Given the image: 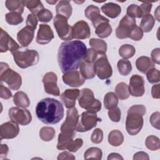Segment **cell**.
I'll list each match as a JSON object with an SVG mask.
<instances>
[{
    "mask_svg": "<svg viewBox=\"0 0 160 160\" xmlns=\"http://www.w3.org/2000/svg\"><path fill=\"white\" fill-rule=\"evenodd\" d=\"M87 48L85 44L78 40L66 41L61 44L58 52L59 66L64 74L77 70L84 60Z\"/></svg>",
    "mask_w": 160,
    "mask_h": 160,
    "instance_id": "1",
    "label": "cell"
},
{
    "mask_svg": "<svg viewBox=\"0 0 160 160\" xmlns=\"http://www.w3.org/2000/svg\"><path fill=\"white\" fill-rule=\"evenodd\" d=\"M64 108L58 100L46 98L41 100L36 107V114L41 122L46 124L59 122L64 117Z\"/></svg>",
    "mask_w": 160,
    "mask_h": 160,
    "instance_id": "2",
    "label": "cell"
},
{
    "mask_svg": "<svg viewBox=\"0 0 160 160\" xmlns=\"http://www.w3.org/2000/svg\"><path fill=\"white\" fill-rule=\"evenodd\" d=\"M146 109L143 105H133L128 111L126 120V129L128 133L131 136L138 134L143 126V116Z\"/></svg>",
    "mask_w": 160,
    "mask_h": 160,
    "instance_id": "3",
    "label": "cell"
},
{
    "mask_svg": "<svg viewBox=\"0 0 160 160\" xmlns=\"http://www.w3.org/2000/svg\"><path fill=\"white\" fill-rule=\"evenodd\" d=\"M12 54L14 62L18 67L22 69L36 65L39 62V54L33 49H21L19 48Z\"/></svg>",
    "mask_w": 160,
    "mask_h": 160,
    "instance_id": "4",
    "label": "cell"
},
{
    "mask_svg": "<svg viewBox=\"0 0 160 160\" xmlns=\"http://www.w3.org/2000/svg\"><path fill=\"white\" fill-rule=\"evenodd\" d=\"M0 78L1 81L6 82L12 90H18L21 86V75L9 68L8 64L4 62L0 63Z\"/></svg>",
    "mask_w": 160,
    "mask_h": 160,
    "instance_id": "5",
    "label": "cell"
},
{
    "mask_svg": "<svg viewBox=\"0 0 160 160\" xmlns=\"http://www.w3.org/2000/svg\"><path fill=\"white\" fill-rule=\"evenodd\" d=\"M78 102L81 108L95 113L101 109V102L94 98V92L89 88L81 89L78 98Z\"/></svg>",
    "mask_w": 160,
    "mask_h": 160,
    "instance_id": "6",
    "label": "cell"
},
{
    "mask_svg": "<svg viewBox=\"0 0 160 160\" xmlns=\"http://www.w3.org/2000/svg\"><path fill=\"white\" fill-rule=\"evenodd\" d=\"M53 24L58 34V36L64 41L72 40V27L69 25L68 19L62 15H56L53 20Z\"/></svg>",
    "mask_w": 160,
    "mask_h": 160,
    "instance_id": "7",
    "label": "cell"
},
{
    "mask_svg": "<svg viewBox=\"0 0 160 160\" xmlns=\"http://www.w3.org/2000/svg\"><path fill=\"white\" fill-rule=\"evenodd\" d=\"M101 121L96 113L86 111L83 112L79 119L76 131L80 132H84L91 130L97 126L98 122Z\"/></svg>",
    "mask_w": 160,
    "mask_h": 160,
    "instance_id": "8",
    "label": "cell"
},
{
    "mask_svg": "<svg viewBox=\"0 0 160 160\" xmlns=\"http://www.w3.org/2000/svg\"><path fill=\"white\" fill-rule=\"evenodd\" d=\"M96 75L101 79L109 78L112 74V69L105 54H99L94 62Z\"/></svg>",
    "mask_w": 160,
    "mask_h": 160,
    "instance_id": "9",
    "label": "cell"
},
{
    "mask_svg": "<svg viewBox=\"0 0 160 160\" xmlns=\"http://www.w3.org/2000/svg\"><path fill=\"white\" fill-rule=\"evenodd\" d=\"M79 119L77 109L74 107L68 109L65 121L61 126V132L64 134H74Z\"/></svg>",
    "mask_w": 160,
    "mask_h": 160,
    "instance_id": "10",
    "label": "cell"
},
{
    "mask_svg": "<svg viewBox=\"0 0 160 160\" xmlns=\"http://www.w3.org/2000/svg\"><path fill=\"white\" fill-rule=\"evenodd\" d=\"M10 119L20 125L26 126L32 120V116L30 111L28 109H21L17 107H12L8 112Z\"/></svg>",
    "mask_w": 160,
    "mask_h": 160,
    "instance_id": "11",
    "label": "cell"
},
{
    "mask_svg": "<svg viewBox=\"0 0 160 160\" xmlns=\"http://www.w3.org/2000/svg\"><path fill=\"white\" fill-rule=\"evenodd\" d=\"M136 19L131 18L127 14L120 21L119 26L116 29V37L119 39H125L129 37L132 29L136 24Z\"/></svg>",
    "mask_w": 160,
    "mask_h": 160,
    "instance_id": "12",
    "label": "cell"
},
{
    "mask_svg": "<svg viewBox=\"0 0 160 160\" xmlns=\"http://www.w3.org/2000/svg\"><path fill=\"white\" fill-rule=\"evenodd\" d=\"M58 77L53 72H48L44 74L42 78L44 89L46 93L59 96L60 95L59 89L57 85Z\"/></svg>",
    "mask_w": 160,
    "mask_h": 160,
    "instance_id": "13",
    "label": "cell"
},
{
    "mask_svg": "<svg viewBox=\"0 0 160 160\" xmlns=\"http://www.w3.org/2000/svg\"><path fill=\"white\" fill-rule=\"evenodd\" d=\"M128 90L129 94L132 96H142L145 91L144 78L138 74L132 75L130 78Z\"/></svg>",
    "mask_w": 160,
    "mask_h": 160,
    "instance_id": "14",
    "label": "cell"
},
{
    "mask_svg": "<svg viewBox=\"0 0 160 160\" xmlns=\"http://www.w3.org/2000/svg\"><path fill=\"white\" fill-rule=\"evenodd\" d=\"M19 48L20 47L18 44L8 34L7 32L1 28L0 52H5L9 51L12 53Z\"/></svg>",
    "mask_w": 160,
    "mask_h": 160,
    "instance_id": "15",
    "label": "cell"
},
{
    "mask_svg": "<svg viewBox=\"0 0 160 160\" xmlns=\"http://www.w3.org/2000/svg\"><path fill=\"white\" fill-rule=\"evenodd\" d=\"M19 132L18 123L11 121L2 124L0 126L1 139H12L16 138Z\"/></svg>",
    "mask_w": 160,
    "mask_h": 160,
    "instance_id": "16",
    "label": "cell"
},
{
    "mask_svg": "<svg viewBox=\"0 0 160 160\" xmlns=\"http://www.w3.org/2000/svg\"><path fill=\"white\" fill-rule=\"evenodd\" d=\"M62 81L69 86L77 88L82 86L86 80L79 71L74 70L64 73L62 76Z\"/></svg>",
    "mask_w": 160,
    "mask_h": 160,
    "instance_id": "17",
    "label": "cell"
},
{
    "mask_svg": "<svg viewBox=\"0 0 160 160\" xmlns=\"http://www.w3.org/2000/svg\"><path fill=\"white\" fill-rule=\"evenodd\" d=\"M72 27V36L74 38L78 39H85L90 37V28L86 21H78Z\"/></svg>",
    "mask_w": 160,
    "mask_h": 160,
    "instance_id": "18",
    "label": "cell"
},
{
    "mask_svg": "<svg viewBox=\"0 0 160 160\" xmlns=\"http://www.w3.org/2000/svg\"><path fill=\"white\" fill-rule=\"evenodd\" d=\"M54 32L51 27L46 24L39 25V28L37 33L36 42L39 44H46L51 41L54 38Z\"/></svg>",
    "mask_w": 160,
    "mask_h": 160,
    "instance_id": "19",
    "label": "cell"
},
{
    "mask_svg": "<svg viewBox=\"0 0 160 160\" xmlns=\"http://www.w3.org/2000/svg\"><path fill=\"white\" fill-rule=\"evenodd\" d=\"M80 95V91L78 89H68L61 95V99L68 109L72 108L76 104V99Z\"/></svg>",
    "mask_w": 160,
    "mask_h": 160,
    "instance_id": "20",
    "label": "cell"
},
{
    "mask_svg": "<svg viewBox=\"0 0 160 160\" xmlns=\"http://www.w3.org/2000/svg\"><path fill=\"white\" fill-rule=\"evenodd\" d=\"M34 36V29L26 26L17 34V39L22 47H27L32 42Z\"/></svg>",
    "mask_w": 160,
    "mask_h": 160,
    "instance_id": "21",
    "label": "cell"
},
{
    "mask_svg": "<svg viewBox=\"0 0 160 160\" xmlns=\"http://www.w3.org/2000/svg\"><path fill=\"white\" fill-rule=\"evenodd\" d=\"M102 12L110 18H116L121 12V6L114 2H108L104 4L101 7Z\"/></svg>",
    "mask_w": 160,
    "mask_h": 160,
    "instance_id": "22",
    "label": "cell"
},
{
    "mask_svg": "<svg viewBox=\"0 0 160 160\" xmlns=\"http://www.w3.org/2000/svg\"><path fill=\"white\" fill-rule=\"evenodd\" d=\"M136 66L140 72L146 73L150 69L154 68V63L150 58L143 56L136 59Z\"/></svg>",
    "mask_w": 160,
    "mask_h": 160,
    "instance_id": "23",
    "label": "cell"
},
{
    "mask_svg": "<svg viewBox=\"0 0 160 160\" xmlns=\"http://www.w3.org/2000/svg\"><path fill=\"white\" fill-rule=\"evenodd\" d=\"M95 33L101 38H108L112 33V27L109 24V21H102L98 24L95 27Z\"/></svg>",
    "mask_w": 160,
    "mask_h": 160,
    "instance_id": "24",
    "label": "cell"
},
{
    "mask_svg": "<svg viewBox=\"0 0 160 160\" xmlns=\"http://www.w3.org/2000/svg\"><path fill=\"white\" fill-rule=\"evenodd\" d=\"M79 69L80 73L85 79H92L96 76L94 63L82 61L79 65Z\"/></svg>",
    "mask_w": 160,
    "mask_h": 160,
    "instance_id": "25",
    "label": "cell"
},
{
    "mask_svg": "<svg viewBox=\"0 0 160 160\" xmlns=\"http://www.w3.org/2000/svg\"><path fill=\"white\" fill-rule=\"evenodd\" d=\"M56 11L57 15H62L69 19L72 14V8L69 1L62 0L59 1L56 5Z\"/></svg>",
    "mask_w": 160,
    "mask_h": 160,
    "instance_id": "26",
    "label": "cell"
},
{
    "mask_svg": "<svg viewBox=\"0 0 160 160\" xmlns=\"http://www.w3.org/2000/svg\"><path fill=\"white\" fill-rule=\"evenodd\" d=\"M76 133L74 134H64L60 132L58 136L57 149L59 150H65L68 146L73 140L75 137Z\"/></svg>",
    "mask_w": 160,
    "mask_h": 160,
    "instance_id": "27",
    "label": "cell"
},
{
    "mask_svg": "<svg viewBox=\"0 0 160 160\" xmlns=\"http://www.w3.org/2000/svg\"><path fill=\"white\" fill-rule=\"evenodd\" d=\"M13 102L18 107L26 108L30 105V101L28 95L23 91H18L13 96Z\"/></svg>",
    "mask_w": 160,
    "mask_h": 160,
    "instance_id": "28",
    "label": "cell"
},
{
    "mask_svg": "<svg viewBox=\"0 0 160 160\" xmlns=\"http://www.w3.org/2000/svg\"><path fill=\"white\" fill-rule=\"evenodd\" d=\"M89 45L91 48L99 54H105L107 51V44L102 39L91 38L89 40Z\"/></svg>",
    "mask_w": 160,
    "mask_h": 160,
    "instance_id": "29",
    "label": "cell"
},
{
    "mask_svg": "<svg viewBox=\"0 0 160 160\" xmlns=\"http://www.w3.org/2000/svg\"><path fill=\"white\" fill-rule=\"evenodd\" d=\"M124 136L122 133L117 129L111 131L108 135V142L112 146H119L122 144Z\"/></svg>",
    "mask_w": 160,
    "mask_h": 160,
    "instance_id": "30",
    "label": "cell"
},
{
    "mask_svg": "<svg viewBox=\"0 0 160 160\" xmlns=\"http://www.w3.org/2000/svg\"><path fill=\"white\" fill-rule=\"evenodd\" d=\"M155 24V19L151 14L142 17L140 22V28L144 32H148L152 30Z\"/></svg>",
    "mask_w": 160,
    "mask_h": 160,
    "instance_id": "31",
    "label": "cell"
},
{
    "mask_svg": "<svg viewBox=\"0 0 160 160\" xmlns=\"http://www.w3.org/2000/svg\"><path fill=\"white\" fill-rule=\"evenodd\" d=\"M22 2L24 5L34 15H37L41 10L44 9L42 3L39 0L22 1Z\"/></svg>",
    "mask_w": 160,
    "mask_h": 160,
    "instance_id": "32",
    "label": "cell"
},
{
    "mask_svg": "<svg viewBox=\"0 0 160 160\" xmlns=\"http://www.w3.org/2000/svg\"><path fill=\"white\" fill-rule=\"evenodd\" d=\"M118 104V98L112 92L106 93L104 97V106L106 109H111L116 107Z\"/></svg>",
    "mask_w": 160,
    "mask_h": 160,
    "instance_id": "33",
    "label": "cell"
},
{
    "mask_svg": "<svg viewBox=\"0 0 160 160\" xmlns=\"http://www.w3.org/2000/svg\"><path fill=\"white\" fill-rule=\"evenodd\" d=\"M6 7L11 12H16L22 14L24 11V4L22 1L16 0H7L5 2Z\"/></svg>",
    "mask_w": 160,
    "mask_h": 160,
    "instance_id": "34",
    "label": "cell"
},
{
    "mask_svg": "<svg viewBox=\"0 0 160 160\" xmlns=\"http://www.w3.org/2000/svg\"><path fill=\"white\" fill-rule=\"evenodd\" d=\"M116 95L121 100L126 99L129 96L128 86L124 82H119L115 87Z\"/></svg>",
    "mask_w": 160,
    "mask_h": 160,
    "instance_id": "35",
    "label": "cell"
},
{
    "mask_svg": "<svg viewBox=\"0 0 160 160\" xmlns=\"http://www.w3.org/2000/svg\"><path fill=\"white\" fill-rule=\"evenodd\" d=\"M119 72L122 76H128L132 70L131 62L126 59H120L117 64Z\"/></svg>",
    "mask_w": 160,
    "mask_h": 160,
    "instance_id": "36",
    "label": "cell"
},
{
    "mask_svg": "<svg viewBox=\"0 0 160 160\" xmlns=\"http://www.w3.org/2000/svg\"><path fill=\"white\" fill-rule=\"evenodd\" d=\"M55 130L53 128L49 126L42 127L39 131V137L44 141H50L55 136Z\"/></svg>",
    "mask_w": 160,
    "mask_h": 160,
    "instance_id": "37",
    "label": "cell"
},
{
    "mask_svg": "<svg viewBox=\"0 0 160 160\" xmlns=\"http://www.w3.org/2000/svg\"><path fill=\"white\" fill-rule=\"evenodd\" d=\"M102 152L101 149L96 147H91L88 148L84 154V158L85 159H92L100 160L102 159Z\"/></svg>",
    "mask_w": 160,
    "mask_h": 160,
    "instance_id": "38",
    "label": "cell"
},
{
    "mask_svg": "<svg viewBox=\"0 0 160 160\" xmlns=\"http://www.w3.org/2000/svg\"><path fill=\"white\" fill-rule=\"evenodd\" d=\"M136 52L135 48L131 44L122 45L119 49V54L124 59L132 58Z\"/></svg>",
    "mask_w": 160,
    "mask_h": 160,
    "instance_id": "39",
    "label": "cell"
},
{
    "mask_svg": "<svg viewBox=\"0 0 160 160\" xmlns=\"http://www.w3.org/2000/svg\"><path fill=\"white\" fill-rule=\"evenodd\" d=\"M6 22L10 25H18L23 21L21 14L16 12H9L5 15Z\"/></svg>",
    "mask_w": 160,
    "mask_h": 160,
    "instance_id": "40",
    "label": "cell"
},
{
    "mask_svg": "<svg viewBox=\"0 0 160 160\" xmlns=\"http://www.w3.org/2000/svg\"><path fill=\"white\" fill-rule=\"evenodd\" d=\"M145 144L148 149L151 151H157L159 149V139L156 136L150 135L147 137Z\"/></svg>",
    "mask_w": 160,
    "mask_h": 160,
    "instance_id": "41",
    "label": "cell"
},
{
    "mask_svg": "<svg viewBox=\"0 0 160 160\" xmlns=\"http://www.w3.org/2000/svg\"><path fill=\"white\" fill-rule=\"evenodd\" d=\"M126 14L133 18H140L143 17V13L141 9L140 6L137 4H131L129 6L126 10Z\"/></svg>",
    "mask_w": 160,
    "mask_h": 160,
    "instance_id": "42",
    "label": "cell"
},
{
    "mask_svg": "<svg viewBox=\"0 0 160 160\" xmlns=\"http://www.w3.org/2000/svg\"><path fill=\"white\" fill-rule=\"evenodd\" d=\"M146 77L150 83L159 82L160 81V72L155 68L150 69L146 73Z\"/></svg>",
    "mask_w": 160,
    "mask_h": 160,
    "instance_id": "43",
    "label": "cell"
},
{
    "mask_svg": "<svg viewBox=\"0 0 160 160\" xmlns=\"http://www.w3.org/2000/svg\"><path fill=\"white\" fill-rule=\"evenodd\" d=\"M84 14L88 19L92 21L97 16L100 14V9L96 6L89 5L85 9Z\"/></svg>",
    "mask_w": 160,
    "mask_h": 160,
    "instance_id": "44",
    "label": "cell"
},
{
    "mask_svg": "<svg viewBox=\"0 0 160 160\" xmlns=\"http://www.w3.org/2000/svg\"><path fill=\"white\" fill-rule=\"evenodd\" d=\"M38 19L39 21L43 22H49L52 18V13L48 9H42L37 14Z\"/></svg>",
    "mask_w": 160,
    "mask_h": 160,
    "instance_id": "45",
    "label": "cell"
},
{
    "mask_svg": "<svg viewBox=\"0 0 160 160\" xmlns=\"http://www.w3.org/2000/svg\"><path fill=\"white\" fill-rule=\"evenodd\" d=\"M121 110L118 106L108 111V116L113 122H119L121 119Z\"/></svg>",
    "mask_w": 160,
    "mask_h": 160,
    "instance_id": "46",
    "label": "cell"
},
{
    "mask_svg": "<svg viewBox=\"0 0 160 160\" xmlns=\"http://www.w3.org/2000/svg\"><path fill=\"white\" fill-rule=\"evenodd\" d=\"M143 37V32L141 30V29L138 26H134V27L132 29L130 34H129V38L134 41H139L141 40Z\"/></svg>",
    "mask_w": 160,
    "mask_h": 160,
    "instance_id": "47",
    "label": "cell"
},
{
    "mask_svg": "<svg viewBox=\"0 0 160 160\" xmlns=\"http://www.w3.org/2000/svg\"><path fill=\"white\" fill-rule=\"evenodd\" d=\"M103 139V132L100 128L95 129L91 136V141L94 144H99Z\"/></svg>",
    "mask_w": 160,
    "mask_h": 160,
    "instance_id": "48",
    "label": "cell"
},
{
    "mask_svg": "<svg viewBox=\"0 0 160 160\" xmlns=\"http://www.w3.org/2000/svg\"><path fill=\"white\" fill-rule=\"evenodd\" d=\"M83 144V141L81 138H77L75 140H72V142L68 146L67 149L69 152H76Z\"/></svg>",
    "mask_w": 160,
    "mask_h": 160,
    "instance_id": "49",
    "label": "cell"
},
{
    "mask_svg": "<svg viewBox=\"0 0 160 160\" xmlns=\"http://www.w3.org/2000/svg\"><path fill=\"white\" fill-rule=\"evenodd\" d=\"M98 55L99 54L97 52H96L94 50H93L92 48L87 49V51L83 61L94 63L97 57L98 56Z\"/></svg>",
    "mask_w": 160,
    "mask_h": 160,
    "instance_id": "50",
    "label": "cell"
},
{
    "mask_svg": "<svg viewBox=\"0 0 160 160\" xmlns=\"http://www.w3.org/2000/svg\"><path fill=\"white\" fill-rule=\"evenodd\" d=\"M159 116L160 113L158 111L153 112L149 119V122L152 126L157 129H159Z\"/></svg>",
    "mask_w": 160,
    "mask_h": 160,
    "instance_id": "51",
    "label": "cell"
},
{
    "mask_svg": "<svg viewBox=\"0 0 160 160\" xmlns=\"http://www.w3.org/2000/svg\"><path fill=\"white\" fill-rule=\"evenodd\" d=\"M38 22V21L36 15L32 14H28L26 19V26H29L35 30L36 29Z\"/></svg>",
    "mask_w": 160,
    "mask_h": 160,
    "instance_id": "52",
    "label": "cell"
},
{
    "mask_svg": "<svg viewBox=\"0 0 160 160\" xmlns=\"http://www.w3.org/2000/svg\"><path fill=\"white\" fill-rule=\"evenodd\" d=\"M12 96L11 91L3 84L0 85V97L4 99H8Z\"/></svg>",
    "mask_w": 160,
    "mask_h": 160,
    "instance_id": "53",
    "label": "cell"
},
{
    "mask_svg": "<svg viewBox=\"0 0 160 160\" xmlns=\"http://www.w3.org/2000/svg\"><path fill=\"white\" fill-rule=\"evenodd\" d=\"M159 55H160V49L159 48H155L151 51V60L154 63H156L158 64H160Z\"/></svg>",
    "mask_w": 160,
    "mask_h": 160,
    "instance_id": "54",
    "label": "cell"
},
{
    "mask_svg": "<svg viewBox=\"0 0 160 160\" xmlns=\"http://www.w3.org/2000/svg\"><path fill=\"white\" fill-rule=\"evenodd\" d=\"M140 8L142 11L143 16H144L145 15L149 14L152 8V3L149 2H143L140 6Z\"/></svg>",
    "mask_w": 160,
    "mask_h": 160,
    "instance_id": "55",
    "label": "cell"
},
{
    "mask_svg": "<svg viewBox=\"0 0 160 160\" xmlns=\"http://www.w3.org/2000/svg\"><path fill=\"white\" fill-rule=\"evenodd\" d=\"M58 160H64V159H75V156L69 152L64 151L59 154L58 158Z\"/></svg>",
    "mask_w": 160,
    "mask_h": 160,
    "instance_id": "56",
    "label": "cell"
},
{
    "mask_svg": "<svg viewBox=\"0 0 160 160\" xmlns=\"http://www.w3.org/2000/svg\"><path fill=\"white\" fill-rule=\"evenodd\" d=\"M160 84H157L154 85L151 89V95L154 99H159L160 98Z\"/></svg>",
    "mask_w": 160,
    "mask_h": 160,
    "instance_id": "57",
    "label": "cell"
},
{
    "mask_svg": "<svg viewBox=\"0 0 160 160\" xmlns=\"http://www.w3.org/2000/svg\"><path fill=\"white\" fill-rule=\"evenodd\" d=\"M9 152V148L6 144H1L0 147V158L4 159L6 158L8 153Z\"/></svg>",
    "mask_w": 160,
    "mask_h": 160,
    "instance_id": "58",
    "label": "cell"
},
{
    "mask_svg": "<svg viewBox=\"0 0 160 160\" xmlns=\"http://www.w3.org/2000/svg\"><path fill=\"white\" fill-rule=\"evenodd\" d=\"M149 159L148 154L143 151H140L134 154L133 156V159L134 160H137V159H145V160H148Z\"/></svg>",
    "mask_w": 160,
    "mask_h": 160,
    "instance_id": "59",
    "label": "cell"
},
{
    "mask_svg": "<svg viewBox=\"0 0 160 160\" xmlns=\"http://www.w3.org/2000/svg\"><path fill=\"white\" fill-rule=\"evenodd\" d=\"M111 159H121L123 160L124 158L118 153H116V152H112L111 154H109L108 156V160H111Z\"/></svg>",
    "mask_w": 160,
    "mask_h": 160,
    "instance_id": "60",
    "label": "cell"
},
{
    "mask_svg": "<svg viewBox=\"0 0 160 160\" xmlns=\"http://www.w3.org/2000/svg\"><path fill=\"white\" fill-rule=\"evenodd\" d=\"M48 3H49V4H54L56 2H57L58 1H46Z\"/></svg>",
    "mask_w": 160,
    "mask_h": 160,
    "instance_id": "61",
    "label": "cell"
}]
</instances>
